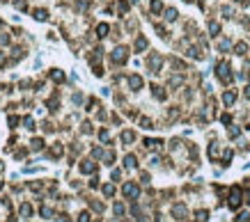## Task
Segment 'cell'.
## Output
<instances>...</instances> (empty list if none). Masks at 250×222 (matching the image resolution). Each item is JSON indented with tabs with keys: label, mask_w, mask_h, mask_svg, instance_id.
<instances>
[{
	"label": "cell",
	"mask_w": 250,
	"mask_h": 222,
	"mask_svg": "<svg viewBox=\"0 0 250 222\" xmlns=\"http://www.w3.org/2000/svg\"><path fill=\"white\" fill-rule=\"evenodd\" d=\"M218 73H220V78H223V80H229V67H227V64H220V67H218Z\"/></svg>",
	"instance_id": "4"
},
{
	"label": "cell",
	"mask_w": 250,
	"mask_h": 222,
	"mask_svg": "<svg viewBox=\"0 0 250 222\" xmlns=\"http://www.w3.org/2000/svg\"><path fill=\"white\" fill-rule=\"evenodd\" d=\"M136 165V158H133V156H126V167H133Z\"/></svg>",
	"instance_id": "8"
},
{
	"label": "cell",
	"mask_w": 250,
	"mask_h": 222,
	"mask_svg": "<svg viewBox=\"0 0 250 222\" xmlns=\"http://www.w3.org/2000/svg\"><path fill=\"white\" fill-rule=\"evenodd\" d=\"M21 213H23V215H30V206H28V204H23V206H21Z\"/></svg>",
	"instance_id": "10"
},
{
	"label": "cell",
	"mask_w": 250,
	"mask_h": 222,
	"mask_svg": "<svg viewBox=\"0 0 250 222\" xmlns=\"http://www.w3.org/2000/svg\"><path fill=\"white\" fill-rule=\"evenodd\" d=\"M103 192H106V195L110 197V195H113V192H115V188H113V186H106V188H103Z\"/></svg>",
	"instance_id": "11"
},
{
	"label": "cell",
	"mask_w": 250,
	"mask_h": 222,
	"mask_svg": "<svg viewBox=\"0 0 250 222\" xmlns=\"http://www.w3.org/2000/svg\"><path fill=\"white\" fill-rule=\"evenodd\" d=\"M151 9L158 12V9H161V2H158V0H154V2H151Z\"/></svg>",
	"instance_id": "12"
},
{
	"label": "cell",
	"mask_w": 250,
	"mask_h": 222,
	"mask_svg": "<svg viewBox=\"0 0 250 222\" xmlns=\"http://www.w3.org/2000/svg\"><path fill=\"white\" fill-rule=\"evenodd\" d=\"M172 213H174V215H177V217H179V220H181V217H184V215H186V208H184V206H181V204H179V206H174V211H172Z\"/></svg>",
	"instance_id": "5"
},
{
	"label": "cell",
	"mask_w": 250,
	"mask_h": 222,
	"mask_svg": "<svg viewBox=\"0 0 250 222\" xmlns=\"http://www.w3.org/2000/svg\"><path fill=\"white\" fill-rule=\"evenodd\" d=\"M124 195L126 197H138V186L136 183H126L124 186Z\"/></svg>",
	"instance_id": "2"
},
{
	"label": "cell",
	"mask_w": 250,
	"mask_h": 222,
	"mask_svg": "<svg viewBox=\"0 0 250 222\" xmlns=\"http://www.w3.org/2000/svg\"><path fill=\"white\" fill-rule=\"evenodd\" d=\"M78 222H90V215H87V213H83V215L78 217Z\"/></svg>",
	"instance_id": "14"
},
{
	"label": "cell",
	"mask_w": 250,
	"mask_h": 222,
	"mask_svg": "<svg viewBox=\"0 0 250 222\" xmlns=\"http://www.w3.org/2000/svg\"><path fill=\"white\" fill-rule=\"evenodd\" d=\"M241 204V190L239 188H232V197H229V208H236Z\"/></svg>",
	"instance_id": "1"
},
{
	"label": "cell",
	"mask_w": 250,
	"mask_h": 222,
	"mask_svg": "<svg viewBox=\"0 0 250 222\" xmlns=\"http://www.w3.org/2000/svg\"><path fill=\"white\" fill-rule=\"evenodd\" d=\"M131 85H133V87H140V85H142V80H140L138 76H133V78H131Z\"/></svg>",
	"instance_id": "6"
},
{
	"label": "cell",
	"mask_w": 250,
	"mask_h": 222,
	"mask_svg": "<svg viewBox=\"0 0 250 222\" xmlns=\"http://www.w3.org/2000/svg\"><path fill=\"white\" fill-rule=\"evenodd\" d=\"M106 32H108V28H106V25H99V37H106Z\"/></svg>",
	"instance_id": "13"
},
{
	"label": "cell",
	"mask_w": 250,
	"mask_h": 222,
	"mask_svg": "<svg viewBox=\"0 0 250 222\" xmlns=\"http://www.w3.org/2000/svg\"><path fill=\"white\" fill-rule=\"evenodd\" d=\"M113 60H115V62H124V60H126V51H124V48H117L115 55H113Z\"/></svg>",
	"instance_id": "3"
},
{
	"label": "cell",
	"mask_w": 250,
	"mask_h": 222,
	"mask_svg": "<svg viewBox=\"0 0 250 222\" xmlns=\"http://www.w3.org/2000/svg\"><path fill=\"white\" fill-rule=\"evenodd\" d=\"M232 101H234V94L227 92V94H225V103H232Z\"/></svg>",
	"instance_id": "9"
},
{
	"label": "cell",
	"mask_w": 250,
	"mask_h": 222,
	"mask_svg": "<svg viewBox=\"0 0 250 222\" xmlns=\"http://www.w3.org/2000/svg\"><path fill=\"white\" fill-rule=\"evenodd\" d=\"M80 170H83V172H92L94 165H92V163H83V167H80Z\"/></svg>",
	"instance_id": "7"
}]
</instances>
